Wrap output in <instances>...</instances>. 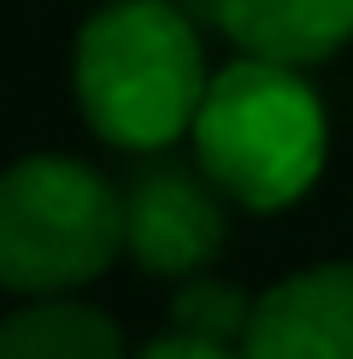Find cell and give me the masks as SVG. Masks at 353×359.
<instances>
[{
	"instance_id": "3957f363",
	"label": "cell",
	"mask_w": 353,
	"mask_h": 359,
	"mask_svg": "<svg viewBox=\"0 0 353 359\" xmlns=\"http://www.w3.org/2000/svg\"><path fill=\"white\" fill-rule=\"evenodd\" d=\"M124 253V189L77 154L0 165V289L77 294Z\"/></svg>"
},
{
	"instance_id": "277c9868",
	"label": "cell",
	"mask_w": 353,
	"mask_h": 359,
	"mask_svg": "<svg viewBox=\"0 0 353 359\" xmlns=\"http://www.w3.org/2000/svg\"><path fill=\"white\" fill-rule=\"evenodd\" d=\"M124 253L141 277L183 283L212 271V259L230 242V194L200 171L195 154H136L124 183Z\"/></svg>"
},
{
	"instance_id": "5b68a950",
	"label": "cell",
	"mask_w": 353,
	"mask_h": 359,
	"mask_svg": "<svg viewBox=\"0 0 353 359\" xmlns=\"http://www.w3.org/2000/svg\"><path fill=\"white\" fill-rule=\"evenodd\" d=\"M247 359H353V259L277 277L242 341Z\"/></svg>"
},
{
	"instance_id": "6da1fadb",
	"label": "cell",
	"mask_w": 353,
	"mask_h": 359,
	"mask_svg": "<svg viewBox=\"0 0 353 359\" xmlns=\"http://www.w3.org/2000/svg\"><path fill=\"white\" fill-rule=\"evenodd\" d=\"M206 83L200 29L171 0H100L71 41L83 124L130 159L188 142Z\"/></svg>"
},
{
	"instance_id": "30bf717a",
	"label": "cell",
	"mask_w": 353,
	"mask_h": 359,
	"mask_svg": "<svg viewBox=\"0 0 353 359\" xmlns=\"http://www.w3.org/2000/svg\"><path fill=\"white\" fill-rule=\"evenodd\" d=\"M95 6H100V0H95Z\"/></svg>"
},
{
	"instance_id": "9c48e42d",
	"label": "cell",
	"mask_w": 353,
	"mask_h": 359,
	"mask_svg": "<svg viewBox=\"0 0 353 359\" xmlns=\"http://www.w3.org/2000/svg\"><path fill=\"white\" fill-rule=\"evenodd\" d=\"M130 359H247L235 341H212V336H188V330H165V336H153L141 353H130Z\"/></svg>"
},
{
	"instance_id": "7a4b0ae2",
	"label": "cell",
	"mask_w": 353,
	"mask_h": 359,
	"mask_svg": "<svg viewBox=\"0 0 353 359\" xmlns=\"http://www.w3.org/2000/svg\"><path fill=\"white\" fill-rule=\"evenodd\" d=\"M188 154L242 212H283L306 201L330 159V112L300 65L235 53L212 71L188 130Z\"/></svg>"
},
{
	"instance_id": "ba28073f",
	"label": "cell",
	"mask_w": 353,
	"mask_h": 359,
	"mask_svg": "<svg viewBox=\"0 0 353 359\" xmlns=\"http://www.w3.org/2000/svg\"><path fill=\"white\" fill-rule=\"evenodd\" d=\"M254 294L230 277H212V271H195L176 283L171 294V330H188V336H212V341H247V324H254Z\"/></svg>"
},
{
	"instance_id": "52a82bcc",
	"label": "cell",
	"mask_w": 353,
	"mask_h": 359,
	"mask_svg": "<svg viewBox=\"0 0 353 359\" xmlns=\"http://www.w3.org/2000/svg\"><path fill=\"white\" fill-rule=\"evenodd\" d=\"M0 359H130V341L77 294H36L0 318Z\"/></svg>"
},
{
	"instance_id": "8992f818",
	"label": "cell",
	"mask_w": 353,
	"mask_h": 359,
	"mask_svg": "<svg viewBox=\"0 0 353 359\" xmlns=\"http://www.w3.org/2000/svg\"><path fill=\"white\" fill-rule=\"evenodd\" d=\"M235 53L312 71L353 41V0H212Z\"/></svg>"
}]
</instances>
